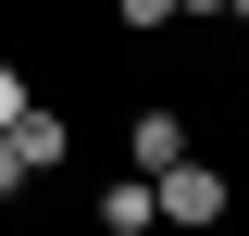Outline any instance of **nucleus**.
Returning a JSON list of instances; mask_svg holds the SVG:
<instances>
[{
  "label": "nucleus",
  "mask_w": 249,
  "mask_h": 236,
  "mask_svg": "<svg viewBox=\"0 0 249 236\" xmlns=\"http://www.w3.org/2000/svg\"><path fill=\"white\" fill-rule=\"evenodd\" d=\"M162 211H150V174H112L100 186V236H150Z\"/></svg>",
  "instance_id": "1"
},
{
  "label": "nucleus",
  "mask_w": 249,
  "mask_h": 236,
  "mask_svg": "<svg viewBox=\"0 0 249 236\" xmlns=\"http://www.w3.org/2000/svg\"><path fill=\"white\" fill-rule=\"evenodd\" d=\"M0 137L25 149V174H50L62 149H75V137H62V112H37V100H25V112H13V124H0Z\"/></svg>",
  "instance_id": "2"
},
{
  "label": "nucleus",
  "mask_w": 249,
  "mask_h": 236,
  "mask_svg": "<svg viewBox=\"0 0 249 236\" xmlns=\"http://www.w3.org/2000/svg\"><path fill=\"white\" fill-rule=\"evenodd\" d=\"M124 149H137V174H162V162H187V124H175V112H137Z\"/></svg>",
  "instance_id": "3"
},
{
  "label": "nucleus",
  "mask_w": 249,
  "mask_h": 236,
  "mask_svg": "<svg viewBox=\"0 0 249 236\" xmlns=\"http://www.w3.org/2000/svg\"><path fill=\"white\" fill-rule=\"evenodd\" d=\"M124 25H137V37H150V25H175V0H124Z\"/></svg>",
  "instance_id": "4"
},
{
  "label": "nucleus",
  "mask_w": 249,
  "mask_h": 236,
  "mask_svg": "<svg viewBox=\"0 0 249 236\" xmlns=\"http://www.w3.org/2000/svg\"><path fill=\"white\" fill-rule=\"evenodd\" d=\"M13 186H25V149H13V137H0V199H13Z\"/></svg>",
  "instance_id": "5"
},
{
  "label": "nucleus",
  "mask_w": 249,
  "mask_h": 236,
  "mask_svg": "<svg viewBox=\"0 0 249 236\" xmlns=\"http://www.w3.org/2000/svg\"><path fill=\"white\" fill-rule=\"evenodd\" d=\"M13 112H25V75H13V62H0V124H13Z\"/></svg>",
  "instance_id": "6"
},
{
  "label": "nucleus",
  "mask_w": 249,
  "mask_h": 236,
  "mask_svg": "<svg viewBox=\"0 0 249 236\" xmlns=\"http://www.w3.org/2000/svg\"><path fill=\"white\" fill-rule=\"evenodd\" d=\"M175 13H249V0H175Z\"/></svg>",
  "instance_id": "7"
}]
</instances>
